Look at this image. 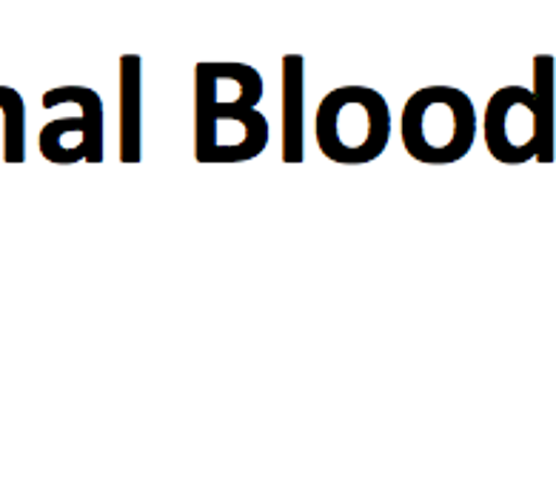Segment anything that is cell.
Wrapping results in <instances>:
<instances>
[{
	"label": "cell",
	"instance_id": "cell-6",
	"mask_svg": "<svg viewBox=\"0 0 556 482\" xmlns=\"http://www.w3.org/2000/svg\"><path fill=\"white\" fill-rule=\"evenodd\" d=\"M303 58L289 54L282 61V161L300 163L303 143Z\"/></svg>",
	"mask_w": 556,
	"mask_h": 482
},
{
	"label": "cell",
	"instance_id": "cell-7",
	"mask_svg": "<svg viewBox=\"0 0 556 482\" xmlns=\"http://www.w3.org/2000/svg\"><path fill=\"white\" fill-rule=\"evenodd\" d=\"M140 61L138 58H126L123 61V161L138 163L140 157Z\"/></svg>",
	"mask_w": 556,
	"mask_h": 482
},
{
	"label": "cell",
	"instance_id": "cell-1",
	"mask_svg": "<svg viewBox=\"0 0 556 482\" xmlns=\"http://www.w3.org/2000/svg\"><path fill=\"white\" fill-rule=\"evenodd\" d=\"M263 80L243 63H200L194 154L200 163H245L268 143V123L257 112Z\"/></svg>",
	"mask_w": 556,
	"mask_h": 482
},
{
	"label": "cell",
	"instance_id": "cell-5",
	"mask_svg": "<svg viewBox=\"0 0 556 482\" xmlns=\"http://www.w3.org/2000/svg\"><path fill=\"white\" fill-rule=\"evenodd\" d=\"M100 100L98 94H89L84 106V115L63 117V120L49 123L40 135V152L54 163H75L80 157L100 163Z\"/></svg>",
	"mask_w": 556,
	"mask_h": 482
},
{
	"label": "cell",
	"instance_id": "cell-4",
	"mask_svg": "<svg viewBox=\"0 0 556 482\" xmlns=\"http://www.w3.org/2000/svg\"><path fill=\"white\" fill-rule=\"evenodd\" d=\"M405 152L428 166H448L471 152L477 112L471 98L454 86H426L405 100L400 123Z\"/></svg>",
	"mask_w": 556,
	"mask_h": 482
},
{
	"label": "cell",
	"instance_id": "cell-8",
	"mask_svg": "<svg viewBox=\"0 0 556 482\" xmlns=\"http://www.w3.org/2000/svg\"><path fill=\"white\" fill-rule=\"evenodd\" d=\"M0 106L7 112V117H3V126H7L3 154H7L9 163H21L24 161V103H21L15 89L0 86Z\"/></svg>",
	"mask_w": 556,
	"mask_h": 482
},
{
	"label": "cell",
	"instance_id": "cell-2",
	"mask_svg": "<svg viewBox=\"0 0 556 482\" xmlns=\"http://www.w3.org/2000/svg\"><path fill=\"white\" fill-rule=\"evenodd\" d=\"M551 58H536L533 89L505 86L485 109V145L505 166L554 161V72Z\"/></svg>",
	"mask_w": 556,
	"mask_h": 482
},
{
	"label": "cell",
	"instance_id": "cell-3",
	"mask_svg": "<svg viewBox=\"0 0 556 482\" xmlns=\"http://www.w3.org/2000/svg\"><path fill=\"white\" fill-rule=\"evenodd\" d=\"M317 145L328 161L363 166L377 161L391 138V109L377 89L340 86L317 109Z\"/></svg>",
	"mask_w": 556,
	"mask_h": 482
}]
</instances>
